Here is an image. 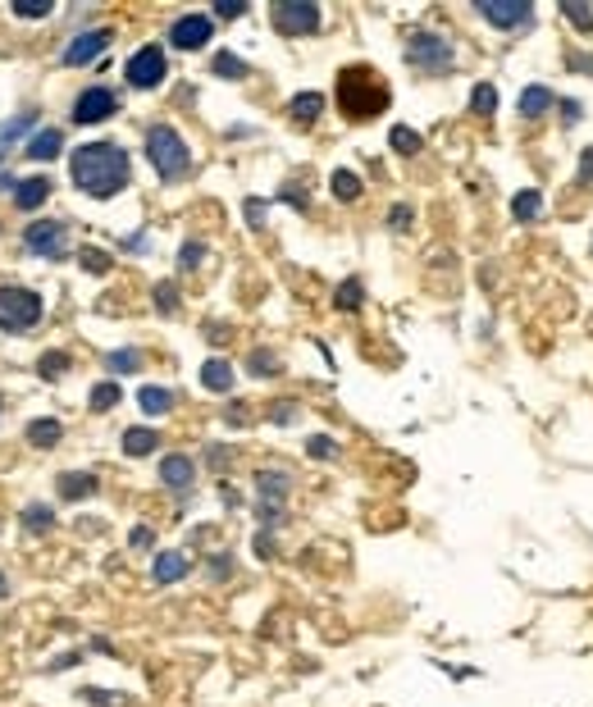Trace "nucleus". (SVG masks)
Returning a JSON list of instances; mask_svg holds the SVG:
<instances>
[{
    "label": "nucleus",
    "mask_w": 593,
    "mask_h": 707,
    "mask_svg": "<svg viewBox=\"0 0 593 707\" xmlns=\"http://www.w3.org/2000/svg\"><path fill=\"white\" fill-rule=\"evenodd\" d=\"M68 169H73V183L101 201L128 187V151L114 147V141H87V147H78Z\"/></svg>",
    "instance_id": "obj_1"
},
{
    "label": "nucleus",
    "mask_w": 593,
    "mask_h": 707,
    "mask_svg": "<svg viewBox=\"0 0 593 707\" xmlns=\"http://www.w3.org/2000/svg\"><path fill=\"white\" fill-rule=\"evenodd\" d=\"M338 105L347 119H375L388 110V83L369 64H351L338 74Z\"/></svg>",
    "instance_id": "obj_2"
},
{
    "label": "nucleus",
    "mask_w": 593,
    "mask_h": 707,
    "mask_svg": "<svg viewBox=\"0 0 593 707\" xmlns=\"http://www.w3.org/2000/svg\"><path fill=\"white\" fill-rule=\"evenodd\" d=\"M146 160L156 165V174H160L165 183H174V178H183V174L192 169V151H187V141H183L169 123H156L151 132H146Z\"/></svg>",
    "instance_id": "obj_3"
},
{
    "label": "nucleus",
    "mask_w": 593,
    "mask_h": 707,
    "mask_svg": "<svg viewBox=\"0 0 593 707\" xmlns=\"http://www.w3.org/2000/svg\"><path fill=\"white\" fill-rule=\"evenodd\" d=\"M406 59L420 68V74H429V78H438V74H448L452 68V41H442L438 32H411L406 37Z\"/></svg>",
    "instance_id": "obj_4"
},
{
    "label": "nucleus",
    "mask_w": 593,
    "mask_h": 707,
    "mask_svg": "<svg viewBox=\"0 0 593 707\" xmlns=\"http://www.w3.org/2000/svg\"><path fill=\"white\" fill-rule=\"evenodd\" d=\"M41 320V297L28 288H0V329H32Z\"/></svg>",
    "instance_id": "obj_5"
},
{
    "label": "nucleus",
    "mask_w": 593,
    "mask_h": 707,
    "mask_svg": "<svg viewBox=\"0 0 593 707\" xmlns=\"http://www.w3.org/2000/svg\"><path fill=\"white\" fill-rule=\"evenodd\" d=\"M269 19L283 37H306L320 28V5H311V0H283V5H274Z\"/></svg>",
    "instance_id": "obj_6"
},
{
    "label": "nucleus",
    "mask_w": 593,
    "mask_h": 707,
    "mask_svg": "<svg viewBox=\"0 0 593 707\" xmlns=\"http://www.w3.org/2000/svg\"><path fill=\"white\" fill-rule=\"evenodd\" d=\"M165 50L160 46H141L132 59H128V83L132 87H141V92H151V87H160V78H165Z\"/></svg>",
    "instance_id": "obj_7"
},
{
    "label": "nucleus",
    "mask_w": 593,
    "mask_h": 707,
    "mask_svg": "<svg viewBox=\"0 0 593 707\" xmlns=\"http://www.w3.org/2000/svg\"><path fill=\"white\" fill-rule=\"evenodd\" d=\"M28 251H37V256H64L68 251V224H59V220H41V224H28Z\"/></svg>",
    "instance_id": "obj_8"
},
{
    "label": "nucleus",
    "mask_w": 593,
    "mask_h": 707,
    "mask_svg": "<svg viewBox=\"0 0 593 707\" xmlns=\"http://www.w3.org/2000/svg\"><path fill=\"white\" fill-rule=\"evenodd\" d=\"M119 110V96L110 87H87L78 101H73V123H101Z\"/></svg>",
    "instance_id": "obj_9"
},
{
    "label": "nucleus",
    "mask_w": 593,
    "mask_h": 707,
    "mask_svg": "<svg viewBox=\"0 0 593 707\" xmlns=\"http://www.w3.org/2000/svg\"><path fill=\"white\" fill-rule=\"evenodd\" d=\"M210 37H214V19H210V14H183V19H174V28H169V41H174L178 50H201Z\"/></svg>",
    "instance_id": "obj_10"
},
{
    "label": "nucleus",
    "mask_w": 593,
    "mask_h": 707,
    "mask_svg": "<svg viewBox=\"0 0 593 707\" xmlns=\"http://www.w3.org/2000/svg\"><path fill=\"white\" fill-rule=\"evenodd\" d=\"M479 14L493 23V28H525L534 19V10L525 5V0H479Z\"/></svg>",
    "instance_id": "obj_11"
},
{
    "label": "nucleus",
    "mask_w": 593,
    "mask_h": 707,
    "mask_svg": "<svg viewBox=\"0 0 593 707\" xmlns=\"http://www.w3.org/2000/svg\"><path fill=\"white\" fill-rule=\"evenodd\" d=\"M110 41H114L110 28H92V32H83V37H73V41L64 46V64H87V59H96Z\"/></svg>",
    "instance_id": "obj_12"
},
{
    "label": "nucleus",
    "mask_w": 593,
    "mask_h": 707,
    "mask_svg": "<svg viewBox=\"0 0 593 707\" xmlns=\"http://www.w3.org/2000/svg\"><path fill=\"white\" fill-rule=\"evenodd\" d=\"M539 215H543V196H539L534 187H525V192L511 196V220H515V224H530V220H539Z\"/></svg>",
    "instance_id": "obj_13"
},
{
    "label": "nucleus",
    "mask_w": 593,
    "mask_h": 707,
    "mask_svg": "<svg viewBox=\"0 0 593 707\" xmlns=\"http://www.w3.org/2000/svg\"><path fill=\"white\" fill-rule=\"evenodd\" d=\"M92 493H96V475H83V470L59 475V498L78 503V498H92Z\"/></svg>",
    "instance_id": "obj_14"
},
{
    "label": "nucleus",
    "mask_w": 593,
    "mask_h": 707,
    "mask_svg": "<svg viewBox=\"0 0 593 707\" xmlns=\"http://www.w3.org/2000/svg\"><path fill=\"white\" fill-rule=\"evenodd\" d=\"M287 114H292L296 123H315V119L324 114V96H320V92H302V96H292V101H287Z\"/></svg>",
    "instance_id": "obj_15"
},
{
    "label": "nucleus",
    "mask_w": 593,
    "mask_h": 707,
    "mask_svg": "<svg viewBox=\"0 0 593 707\" xmlns=\"http://www.w3.org/2000/svg\"><path fill=\"white\" fill-rule=\"evenodd\" d=\"M192 475H196V470H192V461H187V457H178V452L160 461V479H165L169 488H178V493L192 484Z\"/></svg>",
    "instance_id": "obj_16"
},
{
    "label": "nucleus",
    "mask_w": 593,
    "mask_h": 707,
    "mask_svg": "<svg viewBox=\"0 0 593 707\" xmlns=\"http://www.w3.org/2000/svg\"><path fill=\"white\" fill-rule=\"evenodd\" d=\"M59 147H64V132H59V128H41V132L28 141V156H32V160H55Z\"/></svg>",
    "instance_id": "obj_17"
},
{
    "label": "nucleus",
    "mask_w": 593,
    "mask_h": 707,
    "mask_svg": "<svg viewBox=\"0 0 593 707\" xmlns=\"http://www.w3.org/2000/svg\"><path fill=\"white\" fill-rule=\"evenodd\" d=\"M201 384H205L210 393H229V388H233V366L219 361V357L205 361V366H201Z\"/></svg>",
    "instance_id": "obj_18"
},
{
    "label": "nucleus",
    "mask_w": 593,
    "mask_h": 707,
    "mask_svg": "<svg viewBox=\"0 0 593 707\" xmlns=\"http://www.w3.org/2000/svg\"><path fill=\"white\" fill-rule=\"evenodd\" d=\"M19 192H14V205L19 210H37L46 196H50V183L46 178H23V183H14Z\"/></svg>",
    "instance_id": "obj_19"
},
{
    "label": "nucleus",
    "mask_w": 593,
    "mask_h": 707,
    "mask_svg": "<svg viewBox=\"0 0 593 707\" xmlns=\"http://www.w3.org/2000/svg\"><path fill=\"white\" fill-rule=\"evenodd\" d=\"M137 406H141L146 415H165V411L174 406V393H169V388H156V384H146V388L137 393Z\"/></svg>",
    "instance_id": "obj_20"
},
{
    "label": "nucleus",
    "mask_w": 593,
    "mask_h": 707,
    "mask_svg": "<svg viewBox=\"0 0 593 707\" xmlns=\"http://www.w3.org/2000/svg\"><path fill=\"white\" fill-rule=\"evenodd\" d=\"M187 576V557L183 552H160L156 557V580L160 585H174V580H183Z\"/></svg>",
    "instance_id": "obj_21"
},
{
    "label": "nucleus",
    "mask_w": 593,
    "mask_h": 707,
    "mask_svg": "<svg viewBox=\"0 0 593 707\" xmlns=\"http://www.w3.org/2000/svg\"><path fill=\"white\" fill-rule=\"evenodd\" d=\"M548 105H552V92H548V87H539V83H534V87H525V92H521V114H525V119H539Z\"/></svg>",
    "instance_id": "obj_22"
},
{
    "label": "nucleus",
    "mask_w": 593,
    "mask_h": 707,
    "mask_svg": "<svg viewBox=\"0 0 593 707\" xmlns=\"http://www.w3.org/2000/svg\"><path fill=\"white\" fill-rule=\"evenodd\" d=\"M156 443H160V439H156L151 430H128V434H123V452H128V457H146V452H156Z\"/></svg>",
    "instance_id": "obj_23"
},
{
    "label": "nucleus",
    "mask_w": 593,
    "mask_h": 707,
    "mask_svg": "<svg viewBox=\"0 0 593 707\" xmlns=\"http://www.w3.org/2000/svg\"><path fill=\"white\" fill-rule=\"evenodd\" d=\"M59 434H64V430H59V420H32V424H28V439H32L37 448L59 443Z\"/></svg>",
    "instance_id": "obj_24"
},
{
    "label": "nucleus",
    "mask_w": 593,
    "mask_h": 707,
    "mask_svg": "<svg viewBox=\"0 0 593 707\" xmlns=\"http://www.w3.org/2000/svg\"><path fill=\"white\" fill-rule=\"evenodd\" d=\"M329 183H333V196H338V201H356V196H360V178H356L351 169H333Z\"/></svg>",
    "instance_id": "obj_25"
},
{
    "label": "nucleus",
    "mask_w": 593,
    "mask_h": 707,
    "mask_svg": "<svg viewBox=\"0 0 593 707\" xmlns=\"http://www.w3.org/2000/svg\"><path fill=\"white\" fill-rule=\"evenodd\" d=\"M214 74L219 78H247V59H238L233 50H219L214 55Z\"/></svg>",
    "instance_id": "obj_26"
},
{
    "label": "nucleus",
    "mask_w": 593,
    "mask_h": 707,
    "mask_svg": "<svg viewBox=\"0 0 593 707\" xmlns=\"http://www.w3.org/2000/svg\"><path fill=\"white\" fill-rule=\"evenodd\" d=\"M105 366H110V370H119V375H132V370L141 366V351H137V347H123V351H110V357H105Z\"/></svg>",
    "instance_id": "obj_27"
},
{
    "label": "nucleus",
    "mask_w": 593,
    "mask_h": 707,
    "mask_svg": "<svg viewBox=\"0 0 593 707\" xmlns=\"http://www.w3.org/2000/svg\"><path fill=\"white\" fill-rule=\"evenodd\" d=\"M388 141H393V147H397L402 156H415V151H420V132H411L406 123H397V128L388 132Z\"/></svg>",
    "instance_id": "obj_28"
},
{
    "label": "nucleus",
    "mask_w": 593,
    "mask_h": 707,
    "mask_svg": "<svg viewBox=\"0 0 593 707\" xmlns=\"http://www.w3.org/2000/svg\"><path fill=\"white\" fill-rule=\"evenodd\" d=\"M470 110H475V114H493V110H497V92H493L488 83H479V87L470 92Z\"/></svg>",
    "instance_id": "obj_29"
},
{
    "label": "nucleus",
    "mask_w": 593,
    "mask_h": 707,
    "mask_svg": "<svg viewBox=\"0 0 593 707\" xmlns=\"http://www.w3.org/2000/svg\"><path fill=\"white\" fill-rule=\"evenodd\" d=\"M119 397H123V393H119V384H110V379H105V384H96V388H92V411H110Z\"/></svg>",
    "instance_id": "obj_30"
},
{
    "label": "nucleus",
    "mask_w": 593,
    "mask_h": 707,
    "mask_svg": "<svg viewBox=\"0 0 593 707\" xmlns=\"http://www.w3.org/2000/svg\"><path fill=\"white\" fill-rule=\"evenodd\" d=\"M360 297H365L360 278H347L342 288H338V311H356V306H360Z\"/></svg>",
    "instance_id": "obj_31"
},
{
    "label": "nucleus",
    "mask_w": 593,
    "mask_h": 707,
    "mask_svg": "<svg viewBox=\"0 0 593 707\" xmlns=\"http://www.w3.org/2000/svg\"><path fill=\"white\" fill-rule=\"evenodd\" d=\"M23 128H32V114H19V119H14V123L5 128V132H0V160L10 156V147H14V137H19Z\"/></svg>",
    "instance_id": "obj_32"
},
{
    "label": "nucleus",
    "mask_w": 593,
    "mask_h": 707,
    "mask_svg": "<svg viewBox=\"0 0 593 707\" xmlns=\"http://www.w3.org/2000/svg\"><path fill=\"white\" fill-rule=\"evenodd\" d=\"M37 370H41L46 379H59V375L68 370V357H64V351H46V357L37 361Z\"/></svg>",
    "instance_id": "obj_33"
},
{
    "label": "nucleus",
    "mask_w": 593,
    "mask_h": 707,
    "mask_svg": "<svg viewBox=\"0 0 593 707\" xmlns=\"http://www.w3.org/2000/svg\"><path fill=\"white\" fill-rule=\"evenodd\" d=\"M50 10H55L50 0H14V14L19 19H46Z\"/></svg>",
    "instance_id": "obj_34"
},
{
    "label": "nucleus",
    "mask_w": 593,
    "mask_h": 707,
    "mask_svg": "<svg viewBox=\"0 0 593 707\" xmlns=\"http://www.w3.org/2000/svg\"><path fill=\"white\" fill-rule=\"evenodd\" d=\"M78 265H83V269H92V274H110V256H105V251H96V247H83Z\"/></svg>",
    "instance_id": "obj_35"
},
{
    "label": "nucleus",
    "mask_w": 593,
    "mask_h": 707,
    "mask_svg": "<svg viewBox=\"0 0 593 707\" xmlns=\"http://www.w3.org/2000/svg\"><path fill=\"white\" fill-rule=\"evenodd\" d=\"M260 493H265V498H283V493H287V475L265 470V475H260Z\"/></svg>",
    "instance_id": "obj_36"
},
{
    "label": "nucleus",
    "mask_w": 593,
    "mask_h": 707,
    "mask_svg": "<svg viewBox=\"0 0 593 707\" xmlns=\"http://www.w3.org/2000/svg\"><path fill=\"white\" fill-rule=\"evenodd\" d=\"M50 521H55V516H50L46 507H28V512H23V525H28V530H50Z\"/></svg>",
    "instance_id": "obj_37"
},
{
    "label": "nucleus",
    "mask_w": 593,
    "mask_h": 707,
    "mask_svg": "<svg viewBox=\"0 0 593 707\" xmlns=\"http://www.w3.org/2000/svg\"><path fill=\"white\" fill-rule=\"evenodd\" d=\"M201 256H205V247H201V242H187V247H183V256H178V265H183V269H196V265H201Z\"/></svg>",
    "instance_id": "obj_38"
},
{
    "label": "nucleus",
    "mask_w": 593,
    "mask_h": 707,
    "mask_svg": "<svg viewBox=\"0 0 593 707\" xmlns=\"http://www.w3.org/2000/svg\"><path fill=\"white\" fill-rule=\"evenodd\" d=\"M214 14H219V19H242V14H247V5H242V0H219Z\"/></svg>",
    "instance_id": "obj_39"
},
{
    "label": "nucleus",
    "mask_w": 593,
    "mask_h": 707,
    "mask_svg": "<svg viewBox=\"0 0 593 707\" xmlns=\"http://www.w3.org/2000/svg\"><path fill=\"white\" fill-rule=\"evenodd\" d=\"M561 14H566V19H570V23H579V28H584V32H588V28H593V14H588V10H584V5H566V10H561Z\"/></svg>",
    "instance_id": "obj_40"
},
{
    "label": "nucleus",
    "mask_w": 593,
    "mask_h": 707,
    "mask_svg": "<svg viewBox=\"0 0 593 707\" xmlns=\"http://www.w3.org/2000/svg\"><path fill=\"white\" fill-rule=\"evenodd\" d=\"M156 306H160L165 315H169V311L178 306V302H174V283H160V288H156Z\"/></svg>",
    "instance_id": "obj_41"
},
{
    "label": "nucleus",
    "mask_w": 593,
    "mask_h": 707,
    "mask_svg": "<svg viewBox=\"0 0 593 707\" xmlns=\"http://www.w3.org/2000/svg\"><path fill=\"white\" fill-rule=\"evenodd\" d=\"M388 224L402 233V229H411V205H393V215H388Z\"/></svg>",
    "instance_id": "obj_42"
},
{
    "label": "nucleus",
    "mask_w": 593,
    "mask_h": 707,
    "mask_svg": "<svg viewBox=\"0 0 593 707\" xmlns=\"http://www.w3.org/2000/svg\"><path fill=\"white\" fill-rule=\"evenodd\" d=\"M251 366H256V375H278V370H274L278 361L269 357V351H256V357H251Z\"/></svg>",
    "instance_id": "obj_43"
},
{
    "label": "nucleus",
    "mask_w": 593,
    "mask_h": 707,
    "mask_svg": "<svg viewBox=\"0 0 593 707\" xmlns=\"http://www.w3.org/2000/svg\"><path fill=\"white\" fill-rule=\"evenodd\" d=\"M338 448H333V439H324V434H315L311 439V457H333Z\"/></svg>",
    "instance_id": "obj_44"
},
{
    "label": "nucleus",
    "mask_w": 593,
    "mask_h": 707,
    "mask_svg": "<svg viewBox=\"0 0 593 707\" xmlns=\"http://www.w3.org/2000/svg\"><path fill=\"white\" fill-rule=\"evenodd\" d=\"M83 698H92V702H101V707L114 702V693H105V689H83Z\"/></svg>",
    "instance_id": "obj_45"
},
{
    "label": "nucleus",
    "mask_w": 593,
    "mask_h": 707,
    "mask_svg": "<svg viewBox=\"0 0 593 707\" xmlns=\"http://www.w3.org/2000/svg\"><path fill=\"white\" fill-rule=\"evenodd\" d=\"M292 415H296V411H292V402H278V411H274V420H278V424H287Z\"/></svg>",
    "instance_id": "obj_46"
},
{
    "label": "nucleus",
    "mask_w": 593,
    "mask_h": 707,
    "mask_svg": "<svg viewBox=\"0 0 593 707\" xmlns=\"http://www.w3.org/2000/svg\"><path fill=\"white\" fill-rule=\"evenodd\" d=\"M132 548H151V530H132Z\"/></svg>",
    "instance_id": "obj_47"
},
{
    "label": "nucleus",
    "mask_w": 593,
    "mask_h": 707,
    "mask_svg": "<svg viewBox=\"0 0 593 707\" xmlns=\"http://www.w3.org/2000/svg\"><path fill=\"white\" fill-rule=\"evenodd\" d=\"M561 110H566V119H570V123H575V119H579V114H584V105H579V101H566V105H561Z\"/></svg>",
    "instance_id": "obj_48"
},
{
    "label": "nucleus",
    "mask_w": 593,
    "mask_h": 707,
    "mask_svg": "<svg viewBox=\"0 0 593 707\" xmlns=\"http://www.w3.org/2000/svg\"><path fill=\"white\" fill-rule=\"evenodd\" d=\"M579 178H593V147L584 151V165H579Z\"/></svg>",
    "instance_id": "obj_49"
},
{
    "label": "nucleus",
    "mask_w": 593,
    "mask_h": 707,
    "mask_svg": "<svg viewBox=\"0 0 593 707\" xmlns=\"http://www.w3.org/2000/svg\"><path fill=\"white\" fill-rule=\"evenodd\" d=\"M0 598H5V576H0Z\"/></svg>",
    "instance_id": "obj_50"
}]
</instances>
